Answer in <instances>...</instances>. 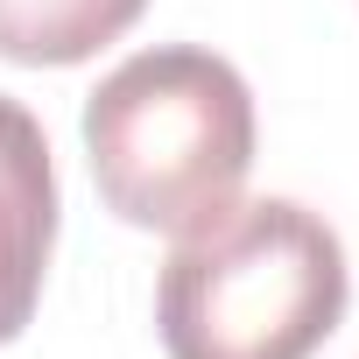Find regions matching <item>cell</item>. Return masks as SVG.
<instances>
[{
	"label": "cell",
	"instance_id": "cell-1",
	"mask_svg": "<svg viewBox=\"0 0 359 359\" xmlns=\"http://www.w3.org/2000/svg\"><path fill=\"white\" fill-rule=\"evenodd\" d=\"M85 162L113 219L176 240L240 198L254 169V92L219 50H134L85 99Z\"/></svg>",
	"mask_w": 359,
	"mask_h": 359
},
{
	"label": "cell",
	"instance_id": "cell-2",
	"mask_svg": "<svg viewBox=\"0 0 359 359\" xmlns=\"http://www.w3.org/2000/svg\"><path fill=\"white\" fill-rule=\"evenodd\" d=\"M352 275L324 212L296 198H233L176 233L155 282L169 359H310L345 317Z\"/></svg>",
	"mask_w": 359,
	"mask_h": 359
},
{
	"label": "cell",
	"instance_id": "cell-3",
	"mask_svg": "<svg viewBox=\"0 0 359 359\" xmlns=\"http://www.w3.org/2000/svg\"><path fill=\"white\" fill-rule=\"evenodd\" d=\"M57 247V169L43 120L0 92V345H15L43 303Z\"/></svg>",
	"mask_w": 359,
	"mask_h": 359
},
{
	"label": "cell",
	"instance_id": "cell-4",
	"mask_svg": "<svg viewBox=\"0 0 359 359\" xmlns=\"http://www.w3.org/2000/svg\"><path fill=\"white\" fill-rule=\"evenodd\" d=\"M148 0H0V57L29 71H71L120 43Z\"/></svg>",
	"mask_w": 359,
	"mask_h": 359
}]
</instances>
